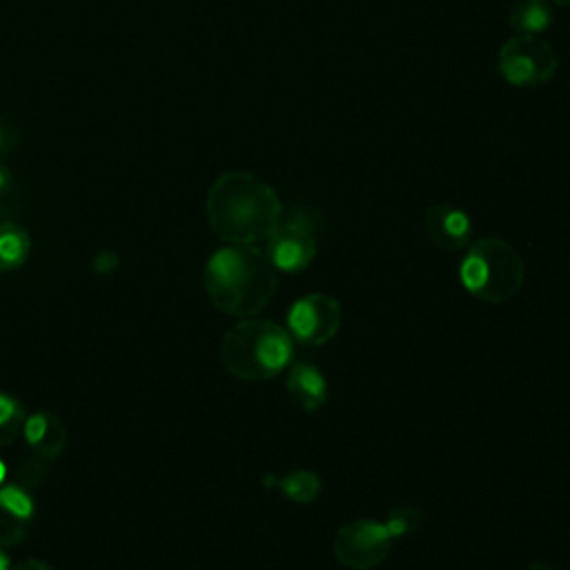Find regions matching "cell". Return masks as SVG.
Here are the masks:
<instances>
[{"mask_svg": "<svg viewBox=\"0 0 570 570\" xmlns=\"http://www.w3.org/2000/svg\"><path fill=\"white\" fill-rule=\"evenodd\" d=\"M220 363L238 381L258 383L285 372L294 361V338L274 321L240 318L220 341Z\"/></svg>", "mask_w": 570, "mask_h": 570, "instance_id": "3", "label": "cell"}, {"mask_svg": "<svg viewBox=\"0 0 570 570\" xmlns=\"http://www.w3.org/2000/svg\"><path fill=\"white\" fill-rule=\"evenodd\" d=\"M13 185V176H11V169L7 167V163L0 158V198H4L9 194Z\"/></svg>", "mask_w": 570, "mask_h": 570, "instance_id": "18", "label": "cell"}, {"mask_svg": "<svg viewBox=\"0 0 570 570\" xmlns=\"http://www.w3.org/2000/svg\"><path fill=\"white\" fill-rule=\"evenodd\" d=\"M209 303L234 318L258 316L278 289V269L256 245H225L203 269Z\"/></svg>", "mask_w": 570, "mask_h": 570, "instance_id": "2", "label": "cell"}, {"mask_svg": "<svg viewBox=\"0 0 570 570\" xmlns=\"http://www.w3.org/2000/svg\"><path fill=\"white\" fill-rule=\"evenodd\" d=\"M423 227L432 245L443 252H459L472 243V218L456 205H432L425 209Z\"/></svg>", "mask_w": 570, "mask_h": 570, "instance_id": "10", "label": "cell"}, {"mask_svg": "<svg viewBox=\"0 0 570 570\" xmlns=\"http://www.w3.org/2000/svg\"><path fill=\"white\" fill-rule=\"evenodd\" d=\"M22 439L36 463H51L67 448V428L51 412H33L24 419Z\"/></svg>", "mask_w": 570, "mask_h": 570, "instance_id": "11", "label": "cell"}, {"mask_svg": "<svg viewBox=\"0 0 570 570\" xmlns=\"http://www.w3.org/2000/svg\"><path fill=\"white\" fill-rule=\"evenodd\" d=\"M7 481V463L0 459V485Z\"/></svg>", "mask_w": 570, "mask_h": 570, "instance_id": "23", "label": "cell"}, {"mask_svg": "<svg viewBox=\"0 0 570 570\" xmlns=\"http://www.w3.org/2000/svg\"><path fill=\"white\" fill-rule=\"evenodd\" d=\"M459 278L470 296L499 305L521 289L525 263L508 240L485 236L465 247V256L459 265Z\"/></svg>", "mask_w": 570, "mask_h": 570, "instance_id": "4", "label": "cell"}, {"mask_svg": "<svg viewBox=\"0 0 570 570\" xmlns=\"http://www.w3.org/2000/svg\"><path fill=\"white\" fill-rule=\"evenodd\" d=\"M528 570H561V568H557V566H554V563H550V561L534 559V561H530V563H528Z\"/></svg>", "mask_w": 570, "mask_h": 570, "instance_id": "20", "label": "cell"}, {"mask_svg": "<svg viewBox=\"0 0 570 570\" xmlns=\"http://www.w3.org/2000/svg\"><path fill=\"white\" fill-rule=\"evenodd\" d=\"M11 147V136L7 131V127L0 122V154H4Z\"/></svg>", "mask_w": 570, "mask_h": 570, "instance_id": "21", "label": "cell"}, {"mask_svg": "<svg viewBox=\"0 0 570 570\" xmlns=\"http://www.w3.org/2000/svg\"><path fill=\"white\" fill-rule=\"evenodd\" d=\"M263 483L267 488H276L285 499L294 501V503H312L321 497L323 492V481L321 476L314 472V470H305V468H298V470H292L283 476H272L267 474L263 479Z\"/></svg>", "mask_w": 570, "mask_h": 570, "instance_id": "13", "label": "cell"}, {"mask_svg": "<svg viewBox=\"0 0 570 570\" xmlns=\"http://www.w3.org/2000/svg\"><path fill=\"white\" fill-rule=\"evenodd\" d=\"M24 419L27 414L22 403L13 394L0 390V448L11 445L22 436Z\"/></svg>", "mask_w": 570, "mask_h": 570, "instance_id": "16", "label": "cell"}, {"mask_svg": "<svg viewBox=\"0 0 570 570\" xmlns=\"http://www.w3.org/2000/svg\"><path fill=\"white\" fill-rule=\"evenodd\" d=\"M392 534L383 521L356 519L338 528L334 537V557L350 570H374L392 552Z\"/></svg>", "mask_w": 570, "mask_h": 570, "instance_id": "7", "label": "cell"}, {"mask_svg": "<svg viewBox=\"0 0 570 570\" xmlns=\"http://www.w3.org/2000/svg\"><path fill=\"white\" fill-rule=\"evenodd\" d=\"M552 18L550 0H517L510 9L508 24L519 36H541L550 29Z\"/></svg>", "mask_w": 570, "mask_h": 570, "instance_id": "14", "label": "cell"}, {"mask_svg": "<svg viewBox=\"0 0 570 570\" xmlns=\"http://www.w3.org/2000/svg\"><path fill=\"white\" fill-rule=\"evenodd\" d=\"M343 323L341 303L323 292H312L294 301L287 309V332L303 345H325L332 341Z\"/></svg>", "mask_w": 570, "mask_h": 570, "instance_id": "8", "label": "cell"}, {"mask_svg": "<svg viewBox=\"0 0 570 570\" xmlns=\"http://www.w3.org/2000/svg\"><path fill=\"white\" fill-rule=\"evenodd\" d=\"M0 570H11V568H9V559H7V554L2 552V548H0Z\"/></svg>", "mask_w": 570, "mask_h": 570, "instance_id": "22", "label": "cell"}, {"mask_svg": "<svg viewBox=\"0 0 570 570\" xmlns=\"http://www.w3.org/2000/svg\"><path fill=\"white\" fill-rule=\"evenodd\" d=\"M289 401L303 412H316L327 403L330 385L325 374L309 361H292L285 383Z\"/></svg>", "mask_w": 570, "mask_h": 570, "instance_id": "12", "label": "cell"}, {"mask_svg": "<svg viewBox=\"0 0 570 570\" xmlns=\"http://www.w3.org/2000/svg\"><path fill=\"white\" fill-rule=\"evenodd\" d=\"M421 510L414 505H396L385 517V528L392 534V539L407 537L421 528Z\"/></svg>", "mask_w": 570, "mask_h": 570, "instance_id": "17", "label": "cell"}, {"mask_svg": "<svg viewBox=\"0 0 570 570\" xmlns=\"http://www.w3.org/2000/svg\"><path fill=\"white\" fill-rule=\"evenodd\" d=\"M31 252V238L18 223H0V272H13L22 267Z\"/></svg>", "mask_w": 570, "mask_h": 570, "instance_id": "15", "label": "cell"}, {"mask_svg": "<svg viewBox=\"0 0 570 570\" xmlns=\"http://www.w3.org/2000/svg\"><path fill=\"white\" fill-rule=\"evenodd\" d=\"M36 519V499L20 483L0 485V548L24 541Z\"/></svg>", "mask_w": 570, "mask_h": 570, "instance_id": "9", "label": "cell"}, {"mask_svg": "<svg viewBox=\"0 0 570 570\" xmlns=\"http://www.w3.org/2000/svg\"><path fill=\"white\" fill-rule=\"evenodd\" d=\"M554 4H561V7H570V0H550Z\"/></svg>", "mask_w": 570, "mask_h": 570, "instance_id": "24", "label": "cell"}, {"mask_svg": "<svg viewBox=\"0 0 570 570\" xmlns=\"http://www.w3.org/2000/svg\"><path fill=\"white\" fill-rule=\"evenodd\" d=\"M321 218L312 207L283 209L276 227L265 238V254L278 272H303L318 252Z\"/></svg>", "mask_w": 570, "mask_h": 570, "instance_id": "5", "label": "cell"}, {"mask_svg": "<svg viewBox=\"0 0 570 570\" xmlns=\"http://www.w3.org/2000/svg\"><path fill=\"white\" fill-rule=\"evenodd\" d=\"M559 69V56L552 45L539 36L508 38L499 49V71L514 87L546 85Z\"/></svg>", "mask_w": 570, "mask_h": 570, "instance_id": "6", "label": "cell"}, {"mask_svg": "<svg viewBox=\"0 0 570 570\" xmlns=\"http://www.w3.org/2000/svg\"><path fill=\"white\" fill-rule=\"evenodd\" d=\"M11 570H56V568L49 566V563L42 561V559H27V561L18 563V566L11 568Z\"/></svg>", "mask_w": 570, "mask_h": 570, "instance_id": "19", "label": "cell"}, {"mask_svg": "<svg viewBox=\"0 0 570 570\" xmlns=\"http://www.w3.org/2000/svg\"><path fill=\"white\" fill-rule=\"evenodd\" d=\"M283 205L272 185L249 171H223L207 189L209 229L227 245H256L276 227Z\"/></svg>", "mask_w": 570, "mask_h": 570, "instance_id": "1", "label": "cell"}]
</instances>
